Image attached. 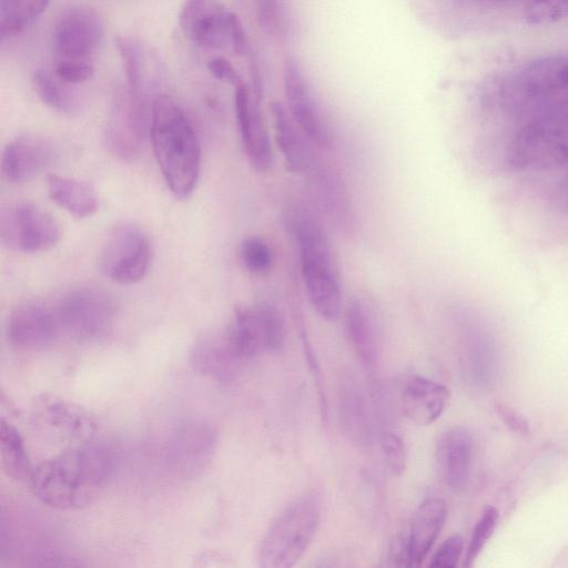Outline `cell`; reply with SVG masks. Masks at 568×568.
Listing matches in <instances>:
<instances>
[{
  "mask_svg": "<svg viewBox=\"0 0 568 568\" xmlns=\"http://www.w3.org/2000/svg\"><path fill=\"white\" fill-rule=\"evenodd\" d=\"M260 307L265 328V351H280L286 338L284 318L276 306L261 304Z\"/></svg>",
  "mask_w": 568,
  "mask_h": 568,
  "instance_id": "1f68e13d",
  "label": "cell"
},
{
  "mask_svg": "<svg viewBox=\"0 0 568 568\" xmlns=\"http://www.w3.org/2000/svg\"><path fill=\"white\" fill-rule=\"evenodd\" d=\"M0 454L6 474L14 480L29 481L33 466L19 430L3 418L0 420Z\"/></svg>",
  "mask_w": 568,
  "mask_h": 568,
  "instance_id": "d4e9b609",
  "label": "cell"
},
{
  "mask_svg": "<svg viewBox=\"0 0 568 568\" xmlns=\"http://www.w3.org/2000/svg\"><path fill=\"white\" fill-rule=\"evenodd\" d=\"M58 221L32 203L9 205L0 213V237L11 250L36 253L53 247L61 239Z\"/></svg>",
  "mask_w": 568,
  "mask_h": 568,
  "instance_id": "ba28073f",
  "label": "cell"
},
{
  "mask_svg": "<svg viewBox=\"0 0 568 568\" xmlns=\"http://www.w3.org/2000/svg\"><path fill=\"white\" fill-rule=\"evenodd\" d=\"M58 333L55 312L37 301L19 304L8 318V339L20 351L43 349L53 342Z\"/></svg>",
  "mask_w": 568,
  "mask_h": 568,
  "instance_id": "2e32d148",
  "label": "cell"
},
{
  "mask_svg": "<svg viewBox=\"0 0 568 568\" xmlns=\"http://www.w3.org/2000/svg\"><path fill=\"white\" fill-rule=\"evenodd\" d=\"M112 462L110 453L92 442L70 446L33 467L29 484L34 496L52 508L81 509L104 490Z\"/></svg>",
  "mask_w": 568,
  "mask_h": 568,
  "instance_id": "6da1fadb",
  "label": "cell"
},
{
  "mask_svg": "<svg viewBox=\"0 0 568 568\" xmlns=\"http://www.w3.org/2000/svg\"><path fill=\"white\" fill-rule=\"evenodd\" d=\"M63 84L67 83L47 70H38L33 75L34 90L43 103L60 113H72L77 101Z\"/></svg>",
  "mask_w": 568,
  "mask_h": 568,
  "instance_id": "f1b7e54d",
  "label": "cell"
},
{
  "mask_svg": "<svg viewBox=\"0 0 568 568\" xmlns=\"http://www.w3.org/2000/svg\"><path fill=\"white\" fill-rule=\"evenodd\" d=\"M283 85L288 112L297 126L318 148H331V130L312 95L298 62L288 54L283 61Z\"/></svg>",
  "mask_w": 568,
  "mask_h": 568,
  "instance_id": "30bf717a",
  "label": "cell"
},
{
  "mask_svg": "<svg viewBox=\"0 0 568 568\" xmlns=\"http://www.w3.org/2000/svg\"><path fill=\"white\" fill-rule=\"evenodd\" d=\"M233 17L217 0H183L179 24L197 47L221 49L231 44Z\"/></svg>",
  "mask_w": 568,
  "mask_h": 568,
  "instance_id": "4fadbf2b",
  "label": "cell"
},
{
  "mask_svg": "<svg viewBox=\"0 0 568 568\" xmlns=\"http://www.w3.org/2000/svg\"><path fill=\"white\" fill-rule=\"evenodd\" d=\"M58 156L59 146L52 140L36 134L20 135L4 148L1 171L10 183H24L50 168Z\"/></svg>",
  "mask_w": 568,
  "mask_h": 568,
  "instance_id": "9a60e30c",
  "label": "cell"
},
{
  "mask_svg": "<svg viewBox=\"0 0 568 568\" xmlns=\"http://www.w3.org/2000/svg\"><path fill=\"white\" fill-rule=\"evenodd\" d=\"M240 258L244 267L256 275L266 274L273 264L272 250L260 236H248L242 242Z\"/></svg>",
  "mask_w": 568,
  "mask_h": 568,
  "instance_id": "f546056e",
  "label": "cell"
},
{
  "mask_svg": "<svg viewBox=\"0 0 568 568\" xmlns=\"http://www.w3.org/2000/svg\"><path fill=\"white\" fill-rule=\"evenodd\" d=\"M449 400V389L435 381L415 376L405 386L402 407L406 417L417 426L437 420Z\"/></svg>",
  "mask_w": 568,
  "mask_h": 568,
  "instance_id": "d6986e66",
  "label": "cell"
},
{
  "mask_svg": "<svg viewBox=\"0 0 568 568\" xmlns=\"http://www.w3.org/2000/svg\"><path fill=\"white\" fill-rule=\"evenodd\" d=\"M149 126L143 99L128 92L125 99L115 103L108 121L104 134L108 151L121 161L136 160L145 145Z\"/></svg>",
  "mask_w": 568,
  "mask_h": 568,
  "instance_id": "8fae6325",
  "label": "cell"
},
{
  "mask_svg": "<svg viewBox=\"0 0 568 568\" xmlns=\"http://www.w3.org/2000/svg\"><path fill=\"white\" fill-rule=\"evenodd\" d=\"M568 162V115L531 121L513 139L508 163L516 170H545Z\"/></svg>",
  "mask_w": 568,
  "mask_h": 568,
  "instance_id": "5b68a950",
  "label": "cell"
},
{
  "mask_svg": "<svg viewBox=\"0 0 568 568\" xmlns=\"http://www.w3.org/2000/svg\"><path fill=\"white\" fill-rule=\"evenodd\" d=\"M387 566L412 567L408 536L398 534L392 539L387 554Z\"/></svg>",
  "mask_w": 568,
  "mask_h": 568,
  "instance_id": "8d00e7d4",
  "label": "cell"
},
{
  "mask_svg": "<svg viewBox=\"0 0 568 568\" xmlns=\"http://www.w3.org/2000/svg\"><path fill=\"white\" fill-rule=\"evenodd\" d=\"M233 353L243 362L265 349V328L261 307H240L225 333Z\"/></svg>",
  "mask_w": 568,
  "mask_h": 568,
  "instance_id": "603a6c76",
  "label": "cell"
},
{
  "mask_svg": "<svg viewBox=\"0 0 568 568\" xmlns=\"http://www.w3.org/2000/svg\"><path fill=\"white\" fill-rule=\"evenodd\" d=\"M499 520L496 507L487 506L474 526L467 547L464 566L470 567L493 536Z\"/></svg>",
  "mask_w": 568,
  "mask_h": 568,
  "instance_id": "4dcf8cb0",
  "label": "cell"
},
{
  "mask_svg": "<svg viewBox=\"0 0 568 568\" xmlns=\"http://www.w3.org/2000/svg\"><path fill=\"white\" fill-rule=\"evenodd\" d=\"M210 73L217 80L237 87L243 81L234 65L223 57H216L207 62Z\"/></svg>",
  "mask_w": 568,
  "mask_h": 568,
  "instance_id": "74e56055",
  "label": "cell"
},
{
  "mask_svg": "<svg viewBox=\"0 0 568 568\" xmlns=\"http://www.w3.org/2000/svg\"><path fill=\"white\" fill-rule=\"evenodd\" d=\"M291 227L297 243L310 303L321 317L335 321L342 311V288L325 229L311 212L303 209L292 213Z\"/></svg>",
  "mask_w": 568,
  "mask_h": 568,
  "instance_id": "3957f363",
  "label": "cell"
},
{
  "mask_svg": "<svg viewBox=\"0 0 568 568\" xmlns=\"http://www.w3.org/2000/svg\"><path fill=\"white\" fill-rule=\"evenodd\" d=\"M150 138L169 189L175 197L187 199L200 174V142L184 110L166 94L153 102Z\"/></svg>",
  "mask_w": 568,
  "mask_h": 568,
  "instance_id": "7a4b0ae2",
  "label": "cell"
},
{
  "mask_svg": "<svg viewBox=\"0 0 568 568\" xmlns=\"http://www.w3.org/2000/svg\"><path fill=\"white\" fill-rule=\"evenodd\" d=\"M474 442L470 433L459 426L445 430L436 445L437 469L452 490H463L469 480Z\"/></svg>",
  "mask_w": 568,
  "mask_h": 568,
  "instance_id": "e0dca14e",
  "label": "cell"
},
{
  "mask_svg": "<svg viewBox=\"0 0 568 568\" xmlns=\"http://www.w3.org/2000/svg\"><path fill=\"white\" fill-rule=\"evenodd\" d=\"M191 363L199 373L220 382L232 381L244 363L232 351L226 336L200 338L191 352Z\"/></svg>",
  "mask_w": 568,
  "mask_h": 568,
  "instance_id": "44dd1931",
  "label": "cell"
},
{
  "mask_svg": "<svg viewBox=\"0 0 568 568\" xmlns=\"http://www.w3.org/2000/svg\"><path fill=\"white\" fill-rule=\"evenodd\" d=\"M151 260L148 234L134 223L123 222L110 232L101 252L100 267L111 281L130 285L145 276Z\"/></svg>",
  "mask_w": 568,
  "mask_h": 568,
  "instance_id": "52a82bcc",
  "label": "cell"
},
{
  "mask_svg": "<svg viewBox=\"0 0 568 568\" xmlns=\"http://www.w3.org/2000/svg\"><path fill=\"white\" fill-rule=\"evenodd\" d=\"M114 43L125 72L128 92L142 98L141 91L148 73L146 63L149 62L142 43L129 36H118Z\"/></svg>",
  "mask_w": 568,
  "mask_h": 568,
  "instance_id": "4316f807",
  "label": "cell"
},
{
  "mask_svg": "<svg viewBox=\"0 0 568 568\" xmlns=\"http://www.w3.org/2000/svg\"><path fill=\"white\" fill-rule=\"evenodd\" d=\"M34 427L68 447L92 442L97 425L83 407L53 395H42L32 407Z\"/></svg>",
  "mask_w": 568,
  "mask_h": 568,
  "instance_id": "9c48e42d",
  "label": "cell"
},
{
  "mask_svg": "<svg viewBox=\"0 0 568 568\" xmlns=\"http://www.w3.org/2000/svg\"><path fill=\"white\" fill-rule=\"evenodd\" d=\"M464 550V539L455 534L445 539L435 551L429 562L430 567H456Z\"/></svg>",
  "mask_w": 568,
  "mask_h": 568,
  "instance_id": "e575fe53",
  "label": "cell"
},
{
  "mask_svg": "<svg viewBox=\"0 0 568 568\" xmlns=\"http://www.w3.org/2000/svg\"><path fill=\"white\" fill-rule=\"evenodd\" d=\"M260 28L268 36L280 38L285 33L284 18L278 0H254Z\"/></svg>",
  "mask_w": 568,
  "mask_h": 568,
  "instance_id": "d6a6232c",
  "label": "cell"
},
{
  "mask_svg": "<svg viewBox=\"0 0 568 568\" xmlns=\"http://www.w3.org/2000/svg\"><path fill=\"white\" fill-rule=\"evenodd\" d=\"M50 0H0L1 37L20 33L47 9Z\"/></svg>",
  "mask_w": 568,
  "mask_h": 568,
  "instance_id": "484cf974",
  "label": "cell"
},
{
  "mask_svg": "<svg viewBox=\"0 0 568 568\" xmlns=\"http://www.w3.org/2000/svg\"><path fill=\"white\" fill-rule=\"evenodd\" d=\"M322 504L315 493H305L290 503L265 532L258 548L263 568H288L305 554L317 531Z\"/></svg>",
  "mask_w": 568,
  "mask_h": 568,
  "instance_id": "277c9868",
  "label": "cell"
},
{
  "mask_svg": "<svg viewBox=\"0 0 568 568\" xmlns=\"http://www.w3.org/2000/svg\"><path fill=\"white\" fill-rule=\"evenodd\" d=\"M447 518V505L440 498H428L417 508L409 535L412 567H418L429 554Z\"/></svg>",
  "mask_w": 568,
  "mask_h": 568,
  "instance_id": "7402d4cb",
  "label": "cell"
},
{
  "mask_svg": "<svg viewBox=\"0 0 568 568\" xmlns=\"http://www.w3.org/2000/svg\"><path fill=\"white\" fill-rule=\"evenodd\" d=\"M104 33L100 14L87 7L72 8L58 20L53 45L58 60L89 61Z\"/></svg>",
  "mask_w": 568,
  "mask_h": 568,
  "instance_id": "7c38bea8",
  "label": "cell"
},
{
  "mask_svg": "<svg viewBox=\"0 0 568 568\" xmlns=\"http://www.w3.org/2000/svg\"><path fill=\"white\" fill-rule=\"evenodd\" d=\"M270 109L273 116L275 143L287 171L293 174L310 173L316 166L314 153L307 142L310 140L282 103L274 101Z\"/></svg>",
  "mask_w": 568,
  "mask_h": 568,
  "instance_id": "ac0fdd59",
  "label": "cell"
},
{
  "mask_svg": "<svg viewBox=\"0 0 568 568\" xmlns=\"http://www.w3.org/2000/svg\"><path fill=\"white\" fill-rule=\"evenodd\" d=\"M50 199L75 219L93 215L99 207V199L94 189L80 180L57 174L47 178Z\"/></svg>",
  "mask_w": 568,
  "mask_h": 568,
  "instance_id": "cb8c5ba5",
  "label": "cell"
},
{
  "mask_svg": "<svg viewBox=\"0 0 568 568\" xmlns=\"http://www.w3.org/2000/svg\"><path fill=\"white\" fill-rule=\"evenodd\" d=\"M235 113L245 155L258 172H266L273 163L270 135L257 99L242 82L235 87Z\"/></svg>",
  "mask_w": 568,
  "mask_h": 568,
  "instance_id": "5bb4252c",
  "label": "cell"
},
{
  "mask_svg": "<svg viewBox=\"0 0 568 568\" xmlns=\"http://www.w3.org/2000/svg\"><path fill=\"white\" fill-rule=\"evenodd\" d=\"M54 74L67 84H77L91 78L93 67L89 61L58 60Z\"/></svg>",
  "mask_w": 568,
  "mask_h": 568,
  "instance_id": "d590c367",
  "label": "cell"
},
{
  "mask_svg": "<svg viewBox=\"0 0 568 568\" xmlns=\"http://www.w3.org/2000/svg\"><path fill=\"white\" fill-rule=\"evenodd\" d=\"M54 312L59 331L81 342L105 337L113 327L116 314L112 297L97 287L69 292Z\"/></svg>",
  "mask_w": 568,
  "mask_h": 568,
  "instance_id": "8992f818",
  "label": "cell"
},
{
  "mask_svg": "<svg viewBox=\"0 0 568 568\" xmlns=\"http://www.w3.org/2000/svg\"><path fill=\"white\" fill-rule=\"evenodd\" d=\"M345 327L361 361L367 367L374 366L379 352V333L375 313L366 301H349L345 308Z\"/></svg>",
  "mask_w": 568,
  "mask_h": 568,
  "instance_id": "ffe728a7",
  "label": "cell"
},
{
  "mask_svg": "<svg viewBox=\"0 0 568 568\" xmlns=\"http://www.w3.org/2000/svg\"><path fill=\"white\" fill-rule=\"evenodd\" d=\"M382 452L390 473L402 474L406 466V448L403 439L396 433H386L382 440Z\"/></svg>",
  "mask_w": 568,
  "mask_h": 568,
  "instance_id": "836d02e7",
  "label": "cell"
},
{
  "mask_svg": "<svg viewBox=\"0 0 568 568\" xmlns=\"http://www.w3.org/2000/svg\"><path fill=\"white\" fill-rule=\"evenodd\" d=\"M497 414L503 419L505 425L513 429L515 433L519 435H526L529 433L528 423L526 419L518 414L516 410L509 408L504 404H496L495 406Z\"/></svg>",
  "mask_w": 568,
  "mask_h": 568,
  "instance_id": "f35d334b",
  "label": "cell"
},
{
  "mask_svg": "<svg viewBox=\"0 0 568 568\" xmlns=\"http://www.w3.org/2000/svg\"><path fill=\"white\" fill-rule=\"evenodd\" d=\"M341 417L344 428L353 439L365 442L368 436L366 406L362 393L354 383L341 389Z\"/></svg>",
  "mask_w": 568,
  "mask_h": 568,
  "instance_id": "83f0119b",
  "label": "cell"
}]
</instances>
